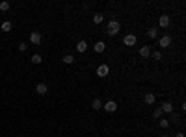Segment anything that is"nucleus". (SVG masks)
<instances>
[{
  "mask_svg": "<svg viewBox=\"0 0 186 137\" xmlns=\"http://www.w3.org/2000/svg\"><path fill=\"white\" fill-rule=\"evenodd\" d=\"M93 50L97 52V54H102V52L106 50V43H104V41H97V43L93 45Z\"/></svg>",
  "mask_w": 186,
  "mask_h": 137,
  "instance_id": "obj_6",
  "label": "nucleus"
},
{
  "mask_svg": "<svg viewBox=\"0 0 186 137\" xmlns=\"http://www.w3.org/2000/svg\"><path fill=\"white\" fill-rule=\"evenodd\" d=\"M30 43L32 45H41V33L39 32H32L30 33Z\"/></svg>",
  "mask_w": 186,
  "mask_h": 137,
  "instance_id": "obj_7",
  "label": "nucleus"
},
{
  "mask_svg": "<svg viewBox=\"0 0 186 137\" xmlns=\"http://www.w3.org/2000/svg\"><path fill=\"white\" fill-rule=\"evenodd\" d=\"M136 41H138L136 33H127V35L123 37V45H125V46H134Z\"/></svg>",
  "mask_w": 186,
  "mask_h": 137,
  "instance_id": "obj_2",
  "label": "nucleus"
},
{
  "mask_svg": "<svg viewBox=\"0 0 186 137\" xmlns=\"http://www.w3.org/2000/svg\"><path fill=\"white\" fill-rule=\"evenodd\" d=\"M160 109H162V113H173V104L171 102H164Z\"/></svg>",
  "mask_w": 186,
  "mask_h": 137,
  "instance_id": "obj_12",
  "label": "nucleus"
},
{
  "mask_svg": "<svg viewBox=\"0 0 186 137\" xmlns=\"http://www.w3.org/2000/svg\"><path fill=\"white\" fill-rule=\"evenodd\" d=\"M102 20H104V15H102V13H95L93 15V24H101Z\"/></svg>",
  "mask_w": 186,
  "mask_h": 137,
  "instance_id": "obj_18",
  "label": "nucleus"
},
{
  "mask_svg": "<svg viewBox=\"0 0 186 137\" xmlns=\"http://www.w3.org/2000/svg\"><path fill=\"white\" fill-rule=\"evenodd\" d=\"M151 58H153L155 61H162V59H164V56H162V52H160V50H155V52H151Z\"/></svg>",
  "mask_w": 186,
  "mask_h": 137,
  "instance_id": "obj_16",
  "label": "nucleus"
},
{
  "mask_svg": "<svg viewBox=\"0 0 186 137\" xmlns=\"http://www.w3.org/2000/svg\"><path fill=\"white\" fill-rule=\"evenodd\" d=\"M158 124H160L162 130H166V128H169V120L168 119H158Z\"/></svg>",
  "mask_w": 186,
  "mask_h": 137,
  "instance_id": "obj_20",
  "label": "nucleus"
},
{
  "mask_svg": "<svg viewBox=\"0 0 186 137\" xmlns=\"http://www.w3.org/2000/svg\"><path fill=\"white\" fill-rule=\"evenodd\" d=\"M61 61H63L65 65H73L74 63V58H73V54H65V56L61 58Z\"/></svg>",
  "mask_w": 186,
  "mask_h": 137,
  "instance_id": "obj_14",
  "label": "nucleus"
},
{
  "mask_svg": "<svg viewBox=\"0 0 186 137\" xmlns=\"http://www.w3.org/2000/svg\"><path fill=\"white\" fill-rule=\"evenodd\" d=\"M108 74H110V67L104 65V63H101V65L97 67V76H99V78H106Z\"/></svg>",
  "mask_w": 186,
  "mask_h": 137,
  "instance_id": "obj_3",
  "label": "nucleus"
},
{
  "mask_svg": "<svg viewBox=\"0 0 186 137\" xmlns=\"http://www.w3.org/2000/svg\"><path fill=\"white\" fill-rule=\"evenodd\" d=\"M91 107L95 109V111H99V109L102 107V102H101L99 98H93V100H91Z\"/></svg>",
  "mask_w": 186,
  "mask_h": 137,
  "instance_id": "obj_17",
  "label": "nucleus"
},
{
  "mask_svg": "<svg viewBox=\"0 0 186 137\" xmlns=\"http://www.w3.org/2000/svg\"><path fill=\"white\" fill-rule=\"evenodd\" d=\"M147 37L149 39H156L158 37V28H149L147 30Z\"/></svg>",
  "mask_w": 186,
  "mask_h": 137,
  "instance_id": "obj_15",
  "label": "nucleus"
},
{
  "mask_svg": "<svg viewBox=\"0 0 186 137\" xmlns=\"http://www.w3.org/2000/svg\"><path fill=\"white\" fill-rule=\"evenodd\" d=\"M162 137H169V135H162Z\"/></svg>",
  "mask_w": 186,
  "mask_h": 137,
  "instance_id": "obj_26",
  "label": "nucleus"
},
{
  "mask_svg": "<svg viewBox=\"0 0 186 137\" xmlns=\"http://www.w3.org/2000/svg\"><path fill=\"white\" fill-rule=\"evenodd\" d=\"M77 50H78L80 54H84V52L88 50V43H86L84 39H82V41H78V43H77Z\"/></svg>",
  "mask_w": 186,
  "mask_h": 137,
  "instance_id": "obj_13",
  "label": "nucleus"
},
{
  "mask_svg": "<svg viewBox=\"0 0 186 137\" xmlns=\"http://www.w3.org/2000/svg\"><path fill=\"white\" fill-rule=\"evenodd\" d=\"M102 107H104V111L114 113L115 109H117V104H115V100H108V102H104V104H102Z\"/></svg>",
  "mask_w": 186,
  "mask_h": 137,
  "instance_id": "obj_4",
  "label": "nucleus"
},
{
  "mask_svg": "<svg viewBox=\"0 0 186 137\" xmlns=\"http://www.w3.org/2000/svg\"><path fill=\"white\" fill-rule=\"evenodd\" d=\"M169 45H171V37L169 35H162L160 37V48H168Z\"/></svg>",
  "mask_w": 186,
  "mask_h": 137,
  "instance_id": "obj_11",
  "label": "nucleus"
},
{
  "mask_svg": "<svg viewBox=\"0 0 186 137\" xmlns=\"http://www.w3.org/2000/svg\"><path fill=\"white\" fill-rule=\"evenodd\" d=\"M175 137H184V133H177V135H175Z\"/></svg>",
  "mask_w": 186,
  "mask_h": 137,
  "instance_id": "obj_25",
  "label": "nucleus"
},
{
  "mask_svg": "<svg viewBox=\"0 0 186 137\" xmlns=\"http://www.w3.org/2000/svg\"><path fill=\"white\" fill-rule=\"evenodd\" d=\"M143 102H145L147 106H151V104H155V102H156V97L153 93H145V94H143Z\"/></svg>",
  "mask_w": 186,
  "mask_h": 137,
  "instance_id": "obj_9",
  "label": "nucleus"
},
{
  "mask_svg": "<svg viewBox=\"0 0 186 137\" xmlns=\"http://www.w3.org/2000/svg\"><path fill=\"white\" fill-rule=\"evenodd\" d=\"M9 9V2H0V11H8Z\"/></svg>",
  "mask_w": 186,
  "mask_h": 137,
  "instance_id": "obj_23",
  "label": "nucleus"
},
{
  "mask_svg": "<svg viewBox=\"0 0 186 137\" xmlns=\"http://www.w3.org/2000/svg\"><path fill=\"white\" fill-rule=\"evenodd\" d=\"M153 117H155V119H162V109H160V107H156L155 111H153Z\"/></svg>",
  "mask_w": 186,
  "mask_h": 137,
  "instance_id": "obj_22",
  "label": "nucleus"
},
{
  "mask_svg": "<svg viewBox=\"0 0 186 137\" xmlns=\"http://www.w3.org/2000/svg\"><path fill=\"white\" fill-rule=\"evenodd\" d=\"M41 61H43V58H41V54H34L32 56V63H36V65H39Z\"/></svg>",
  "mask_w": 186,
  "mask_h": 137,
  "instance_id": "obj_21",
  "label": "nucleus"
},
{
  "mask_svg": "<svg viewBox=\"0 0 186 137\" xmlns=\"http://www.w3.org/2000/svg\"><path fill=\"white\" fill-rule=\"evenodd\" d=\"M0 28H2V32H11V22H9V20H4Z\"/></svg>",
  "mask_w": 186,
  "mask_h": 137,
  "instance_id": "obj_19",
  "label": "nucleus"
},
{
  "mask_svg": "<svg viewBox=\"0 0 186 137\" xmlns=\"http://www.w3.org/2000/svg\"><path fill=\"white\" fill-rule=\"evenodd\" d=\"M169 24H171L169 15H160V17H158V26H160V28H168Z\"/></svg>",
  "mask_w": 186,
  "mask_h": 137,
  "instance_id": "obj_5",
  "label": "nucleus"
},
{
  "mask_svg": "<svg viewBox=\"0 0 186 137\" xmlns=\"http://www.w3.org/2000/svg\"><path fill=\"white\" fill-rule=\"evenodd\" d=\"M119 30H121V24L117 22V20H110L108 28H106V33L110 37H114V35H117V33H119Z\"/></svg>",
  "mask_w": 186,
  "mask_h": 137,
  "instance_id": "obj_1",
  "label": "nucleus"
},
{
  "mask_svg": "<svg viewBox=\"0 0 186 137\" xmlns=\"http://www.w3.org/2000/svg\"><path fill=\"white\" fill-rule=\"evenodd\" d=\"M151 52H153V50H151V46L145 45V46H142V48H140V56L143 59H147V58H151Z\"/></svg>",
  "mask_w": 186,
  "mask_h": 137,
  "instance_id": "obj_8",
  "label": "nucleus"
},
{
  "mask_svg": "<svg viewBox=\"0 0 186 137\" xmlns=\"http://www.w3.org/2000/svg\"><path fill=\"white\" fill-rule=\"evenodd\" d=\"M26 48H28V45H26V43H20V45H19V50H20V52H24Z\"/></svg>",
  "mask_w": 186,
  "mask_h": 137,
  "instance_id": "obj_24",
  "label": "nucleus"
},
{
  "mask_svg": "<svg viewBox=\"0 0 186 137\" xmlns=\"http://www.w3.org/2000/svg\"><path fill=\"white\" fill-rule=\"evenodd\" d=\"M47 91H49V87H47V84H43V81L36 85V93L37 94H47Z\"/></svg>",
  "mask_w": 186,
  "mask_h": 137,
  "instance_id": "obj_10",
  "label": "nucleus"
}]
</instances>
